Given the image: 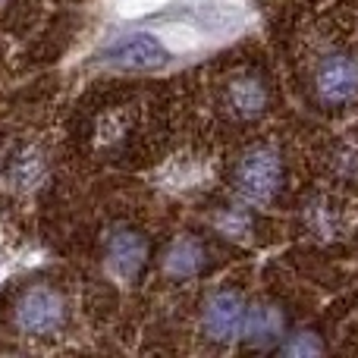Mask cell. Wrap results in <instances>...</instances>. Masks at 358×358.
<instances>
[{
    "label": "cell",
    "mask_w": 358,
    "mask_h": 358,
    "mask_svg": "<svg viewBox=\"0 0 358 358\" xmlns=\"http://www.w3.org/2000/svg\"><path fill=\"white\" fill-rule=\"evenodd\" d=\"M107 63L117 69H157L167 63V48L151 35H129L107 50Z\"/></svg>",
    "instance_id": "ba28073f"
},
{
    "label": "cell",
    "mask_w": 358,
    "mask_h": 358,
    "mask_svg": "<svg viewBox=\"0 0 358 358\" xmlns=\"http://www.w3.org/2000/svg\"><path fill=\"white\" fill-rule=\"evenodd\" d=\"M286 336V315L273 302H255L245 308L239 340L248 349H277L280 340Z\"/></svg>",
    "instance_id": "52a82bcc"
},
{
    "label": "cell",
    "mask_w": 358,
    "mask_h": 358,
    "mask_svg": "<svg viewBox=\"0 0 358 358\" xmlns=\"http://www.w3.org/2000/svg\"><path fill=\"white\" fill-rule=\"evenodd\" d=\"M273 352L283 355H321L324 352V340L315 330H286V336L280 340V346Z\"/></svg>",
    "instance_id": "30bf717a"
},
{
    "label": "cell",
    "mask_w": 358,
    "mask_h": 358,
    "mask_svg": "<svg viewBox=\"0 0 358 358\" xmlns=\"http://www.w3.org/2000/svg\"><path fill=\"white\" fill-rule=\"evenodd\" d=\"M6 173H10L16 182H35L38 176H41V155H38L31 145H25V148L13 151L10 164H6Z\"/></svg>",
    "instance_id": "8fae6325"
},
{
    "label": "cell",
    "mask_w": 358,
    "mask_h": 358,
    "mask_svg": "<svg viewBox=\"0 0 358 358\" xmlns=\"http://www.w3.org/2000/svg\"><path fill=\"white\" fill-rule=\"evenodd\" d=\"M214 223H217V229H220V233L236 236V239H245V236L252 233V227H255L252 214H248V210H242V208H223L220 214H217Z\"/></svg>",
    "instance_id": "7c38bea8"
},
{
    "label": "cell",
    "mask_w": 358,
    "mask_h": 358,
    "mask_svg": "<svg viewBox=\"0 0 358 358\" xmlns=\"http://www.w3.org/2000/svg\"><path fill=\"white\" fill-rule=\"evenodd\" d=\"M305 214H308L311 233H317V236H321V233H330V220H327V217H330V208L321 201V198H317V201H311Z\"/></svg>",
    "instance_id": "5bb4252c"
},
{
    "label": "cell",
    "mask_w": 358,
    "mask_h": 358,
    "mask_svg": "<svg viewBox=\"0 0 358 358\" xmlns=\"http://www.w3.org/2000/svg\"><path fill=\"white\" fill-rule=\"evenodd\" d=\"M220 101H223V110L233 120L252 123V120L264 117L267 107H271V88H267L264 76L258 73H236L223 85Z\"/></svg>",
    "instance_id": "5b68a950"
},
{
    "label": "cell",
    "mask_w": 358,
    "mask_h": 358,
    "mask_svg": "<svg viewBox=\"0 0 358 358\" xmlns=\"http://www.w3.org/2000/svg\"><path fill=\"white\" fill-rule=\"evenodd\" d=\"M311 94L324 107H346L358 101V57L349 50L324 57L311 73Z\"/></svg>",
    "instance_id": "3957f363"
},
{
    "label": "cell",
    "mask_w": 358,
    "mask_h": 358,
    "mask_svg": "<svg viewBox=\"0 0 358 358\" xmlns=\"http://www.w3.org/2000/svg\"><path fill=\"white\" fill-rule=\"evenodd\" d=\"M161 267L170 280H192L208 267V248L195 236H179V239H173L167 245Z\"/></svg>",
    "instance_id": "9c48e42d"
},
{
    "label": "cell",
    "mask_w": 358,
    "mask_h": 358,
    "mask_svg": "<svg viewBox=\"0 0 358 358\" xmlns=\"http://www.w3.org/2000/svg\"><path fill=\"white\" fill-rule=\"evenodd\" d=\"M13 3V0H0V10H3V6H10Z\"/></svg>",
    "instance_id": "9a60e30c"
},
{
    "label": "cell",
    "mask_w": 358,
    "mask_h": 358,
    "mask_svg": "<svg viewBox=\"0 0 358 358\" xmlns=\"http://www.w3.org/2000/svg\"><path fill=\"white\" fill-rule=\"evenodd\" d=\"M69 305L60 289L54 286H29L22 296L16 299L13 308V324L19 334L25 336H50L66 324Z\"/></svg>",
    "instance_id": "7a4b0ae2"
},
{
    "label": "cell",
    "mask_w": 358,
    "mask_h": 358,
    "mask_svg": "<svg viewBox=\"0 0 358 358\" xmlns=\"http://www.w3.org/2000/svg\"><path fill=\"white\" fill-rule=\"evenodd\" d=\"M104 255H107V267L117 280L123 283H136L142 277L145 264H148V239H145L138 229L132 227H120L107 236V245H104Z\"/></svg>",
    "instance_id": "8992f818"
},
{
    "label": "cell",
    "mask_w": 358,
    "mask_h": 358,
    "mask_svg": "<svg viewBox=\"0 0 358 358\" xmlns=\"http://www.w3.org/2000/svg\"><path fill=\"white\" fill-rule=\"evenodd\" d=\"M286 164L273 145H252L233 167V189L245 201H273L283 192Z\"/></svg>",
    "instance_id": "6da1fadb"
},
{
    "label": "cell",
    "mask_w": 358,
    "mask_h": 358,
    "mask_svg": "<svg viewBox=\"0 0 358 358\" xmlns=\"http://www.w3.org/2000/svg\"><path fill=\"white\" fill-rule=\"evenodd\" d=\"M245 299L236 289H214L201 305V334L210 343H233L242 334L245 321Z\"/></svg>",
    "instance_id": "277c9868"
},
{
    "label": "cell",
    "mask_w": 358,
    "mask_h": 358,
    "mask_svg": "<svg viewBox=\"0 0 358 358\" xmlns=\"http://www.w3.org/2000/svg\"><path fill=\"white\" fill-rule=\"evenodd\" d=\"M334 164H336V173L343 179H355L358 176V148L355 145H343L334 155Z\"/></svg>",
    "instance_id": "4fadbf2b"
}]
</instances>
